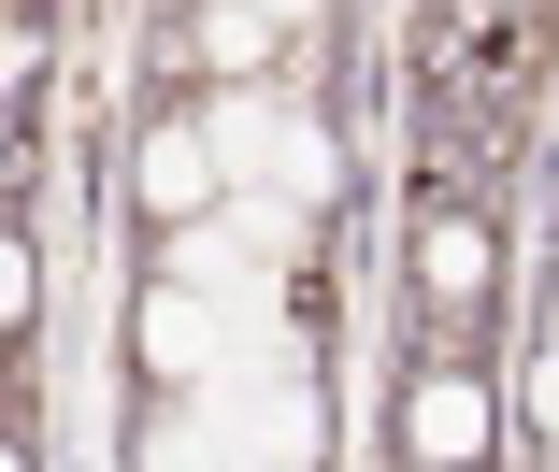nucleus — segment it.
I'll use <instances>...</instances> for the list:
<instances>
[{
  "label": "nucleus",
  "mask_w": 559,
  "mask_h": 472,
  "mask_svg": "<svg viewBox=\"0 0 559 472\" xmlns=\"http://www.w3.org/2000/svg\"><path fill=\"white\" fill-rule=\"evenodd\" d=\"M259 15H273V29H287V15H316V0H259Z\"/></svg>",
  "instance_id": "obj_7"
},
{
  "label": "nucleus",
  "mask_w": 559,
  "mask_h": 472,
  "mask_svg": "<svg viewBox=\"0 0 559 472\" xmlns=\"http://www.w3.org/2000/svg\"><path fill=\"white\" fill-rule=\"evenodd\" d=\"M144 359L158 373H215V315L201 301H144Z\"/></svg>",
  "instance_id": "obj_2"
},
{
  "label": "nucleus",
  "mask_w": 559,
  "mask_h": 472,
  "mask_svg": "<svg viewBox=\"0 0 559 472\" xmlns=\"http://www.w3.org/2000/svg\"><path fill=\"white\" fill-rule=\"evenodd\" d=\"M416 444H430V458H474V444H488V401H474V387H430V401H416Z\"/></svg>",
  "instance_id": "obj_3"
},
{
  "label": "nucleus",
  "mask_w": 559,
  "mask_h": 472,
  "mask_svg": "<svg viewBox=\"0 0 559 472\" xmlns=\"http://www.w3.org/2000/svg\"><path fill=\"white\" fill-rule=\"evenodd\" d=\"M201 186H215V130H158V144H144V201H158V215H187Z\"/></svg>",
  "instance_id": "obj_1"
},
{
  "label": "nucleus",
  "mask_w": 559,
  "mask_h": 472,
  "mask_svg": "<svg viewBox=\"0 0 559 472\" xmlns=\"http://www.w3.org/2000/svg\"><path fill=\"white\" fill-rule=\"evenodd\" d=\"M201 44H215V58H230V72H245V58H259V44H273V15H259V0H230V15H215V29H201Z\"/></svg>",
  "instance_id": "obj_5"
},
{
  "label": "nucleus",
  "mask_w": 559,
  "mask_h": 472,
  "mask_svg": "<svg viewBox=\"0 0 559 472\" xmlns=\"http://www.w3.org/2000/svg\"><path fill=\"white\" fill-rule=\"evenodd\" d=\"M29 315V244H0V329Z\"/></svg>",
  "instance_id": "obj_6"
},
{
  "label": "nucleus",
  "mask_w": 559,
  "mask_h": 472,
  "mask_svg": "<svg viewBox=\"0 0 559 472\" xmlns=\"http://www.w3.org/2000/svg\"><path fill=\"white\" fill-rule=\"evenodd\" d=\"M416 273H430L444 301H474V287H488V229H460V215H444V229H430V258H416Z\"/></svg>",
  "instance_id": "obj_4"
}]
</instances>
